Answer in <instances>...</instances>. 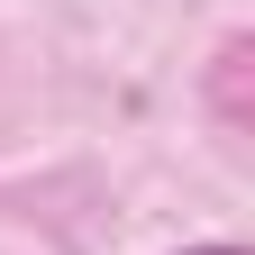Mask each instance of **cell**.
Instances as JSON below:
<instances>
[{"label": "cell", "instance_id": "7a4b0ae2", "mask_svg": "<svg viewBox=\"0 0 255 255\" xmlns=\"http://www.w3.org/2000/svg\"><path fill=\"white\" fill-rule=\"evenodd\" d=\"M182 255H246V246H182Z\"/></svg>", "mask_w": 255, "mask_h": 255}, {"label": "cell", "instance_id": "6da1fadb", "mask_svg": "<svg viewBox=\"0 0 255 255\" xmlns=\"http://www.w3.org/2000/svg\"><path fill=\"white\" fill-rule=\"evenodd\" d=\"M237 73H246V37H228V46H219V119H228V128H246V101H237Z\"/></svg>", "mask_w": 255, "mask_h": 255}]
</instances>
